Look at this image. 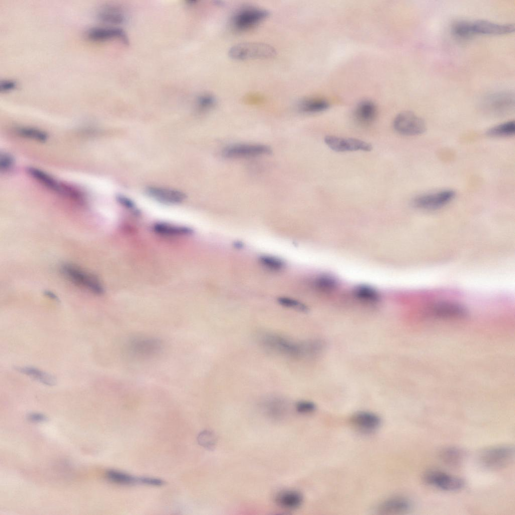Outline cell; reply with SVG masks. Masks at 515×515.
Wrapping results in <instances>:
<instances>
[{
	"label": "cell",
	"instance_id": "obj_17",
	"mask_svg": "<svg viewBox=\"0 0 515 515\" xmlns=\"http://www.w3.org/2000/svg\"><path fill=\"white\" fill-rule=\"evenodd\" d=\"M147 193L152 198L160 202L176 204L183 202L186 195L179 191L164 188L150 187L147 189Z\"/></svg>",
	"mask_w": 515,
	"mask_h": 515
},
{
	"label": "cell",
	"instance_id": "obj_1",
	"mask_svg": "<svg viewBox=\"0 0 515 515\" xmlns=\"http://www.w3.org/2000/svg\"><path fill=\"white\" fill-rule=\"evenodd\" d=\"M260 340L265 348L286 356L298 358L312 354L311 341L297 342L275 333H265Z\"/></svg>",
	"mask_w": 515,
	"mask_h": 515
},
{
	"label": "cell",
	"instance_id": "obj_27",
	"mask_svg": "<svg viewBox=\"0 0 515 515\" xmlns=\"http://www.w3.org/2000/svg\"><path fill=\"white\" fill-rule=\"evenodd\" d=\"M28 171L32 177L46 187L57 192H64L63 187L45 172L34 167L29 168Z\"/></svg>",
	"mask_w": 515,
	"mask_h": 515
},
{
	"label": "cell",
	"instance_id": "obj_6",
	"mask_svg": "<svg viewBox=\"0 0 515 515\" xmlns=\"http://www.w3.org/2000/svg\"><path fill=\"white\" fill-rule=\"evenodd\" d=\"M455 192L451 189L426 193L415 197L412 201L413 206L424 210H434L449 203L455 196Z\"/></svg>",
	"mask_w": 515,
	"mask_h": 515
},
{
	"label": "cell",
	"instance_id": "obj_10",
	"mask_svg": "<svg viewBox=\"0 0 515 515\" xmlns=\"http://www.w3.org/2000/svg\"><path fill=\"white\" fill-rule=\"evenodd\" d=\"M423 480L426 484L445 491H458L464 486L462 479L437 470L426 471Z\"/></svg>",
	"mask_w": 515,
	"mask_h": 515
},
{
	"label": "cell",
	"instance_id": "obj_4",
	"mask_svg": "<svg viewBox=\"0 0 515 515\" xmlns=\"http://www.w3.org/2000/svg\"><path fill=\"white\" fill-rule=\"evenodd\" d=\"M514 449L509 445L490 447L483 450L479 460L482 465L490 469H498L507 466L513 460Z\"/></svg>",
	"mask_w": 515,
	"mask_h": 515
},
{
	"label": "cell",
	"instance_id": "obj_15",
	"mask_svg": "<svg viewBox=\"0 0 515 515\" xmlns=\"http://www.w3.org/2000/svg\"><path fill=\"white\" fill-rule=\"evenodd\" d=\"M351 422L359 431L369 433L379 427L381 420L380 417L374 413L362 411L353 415Z\"/></svg>",
	"mask_w": 515,
	"mask_h": 515
},
{
	"label": "cell",
	"instance_id": "obj_13",
	"mask_svg": "<svg viewBox=\"0 0 515 515\" xmlns=\"http://www.w3.org/2000/svg\"><path fill=\"white\" fill-rule=\"evenodd\" d=\"M473 34L503 35L514 31L513 24H500L487 20H477L471 22Z\"/></svg>",
	"mask_w": 515,
	"mask_h": 515
},
{
	"label": "cell",
	"instance_id": "obj_8",
	"mask_svg": "<svg viewBox=\"0 0 515 515\" xmlns=\"http://www.w3.org/2000/svg\"><path fill=\"white\" fill-rule=\"evenodd\" d=\"M269 14V12L265 9L245 7L235 14L232 19V25L237 31H245L261 23Z\"/></svg>",
	"mask_w": 515,
	"mask_h": 515
},
{
	"label": "cell",
	"instance_id": "obj_40",
	"mask_svg": "<svg viewBox=\"0 0 515 515\" xmlns=\"http://www.w3.org/2000/svg\"><path fill=\"white\" fill-rule=\"evenodd\" d=\"M17 85V82L13 79H4L0 82V91L6 92L15 89Z\"/></svg>",
	"mask_w": 515,
	"mask_h": 515
},
{
	"label": "cell",
	"instance_id": "obj_20",
	"mask_svg": "<svg viewBox=\"0 0 515 515\" xmlns=\"http://www.w3.org/2000/svg\"><path fill=\"white\" fill-rule=\"evenodd\" d=\"M152 230L157 234L169 236H189L194 232L193 229L189 226L163 222L154 223L152 226Z\"/></svg>",
	"mask_w": 515,
	"mask_h": 515
},
{
	"label": "cell",
	"instance_id": "obj_9",
	"mask_svg": "<svg viewBox=\"0 0 515 515\" xmlns=\"http://www.w3.org/2000/svg\"><path fill=\"white\" fill-rule=\"evenodd\" d=\"M271 152V147L265 144L241 143L226 147L222 154L227 158H243L268 155Z\"/></svg>",
	"mask_w": 515,
	"mask_h": 515
},
{
	"label": "cell",
	"instance_id": "obj_24",
	"mask_svg": "<svg viewBox=\"0 0 515 515\" xmlns=\"http://www.w3.org/2000/svg\"><path fill=\"white\" fill-rule=\"evenodd\" d=\"M15 368L18 372L29 376L43 384L53 386L56 383V379L53 376L36 368L16 367Z\"/></svg>",
	"mask_w": 515,
	"mask_h": 515
},
{
	"label": "cell",
	"instance_id": "obj_28",
	"mask_svg": "<svg viewBox=\"0 0 515 515\" xmlns=\"http://www.w3.org/2000/svg\"><path fill=\"white\" fill-rule=\"evenodd\" d=\"M107 478L112 482L122 485L140 484V477L133 476L124 472L115 470L107 471Z\"/></svg>",
	"mask_w": 515,
	"mask_h": 515
},
{
	"label": "cell",
	"instance_id": "obj_5",
	"mask_svg": "<svg viewBox=\"0 0 515 515\" xmlns=\"http://www.w3.org/2000/svg\"><path fill=\"white\" fill-rule=\"evenodd\" d=\"M126 349L133 357L147 359L155 356L161 351L162 343L154 337H136L128 341Z\"/></svg>",
	"mask_w": 515,
	"mask_h": 515
},
{
	"label": "cell",
	"instance_id": "obj_3",
	"mask_svg": "<svg viewBox=\"0 0 515 515\" xmlns=\"http://www.w3.org/2000/svg\"><path fill=\"white\" fill-rule=\"evenodd\" d=\"M63 274L75 285L96 295L104 293V289L99 279L80 267L70 264L61 267Z\"/></svg>",
	"mask_w": 515,
	"mask_h": 515
},
{
	"label": "cell",
	"instance_id": "obj_2",
	"mask_svg": "<svg viewBox=\"0 0 515 515\" xmlns=\"http://www.w3.org/2000/svg\"><path fill=\"white\" fill-rule=\"evenodd\" d=\"M230 57L235 60L266 59L275 56L276 51L269 44L261 42H242L229 50Z\"/></svg>",
	"mask_w": 515,
	"mask_h": 515
},
{
	"label": "cell",
	"instance_id": "obj_37",
	"mask_svg": "<svg viewBox=\"0 0 515 515\" xmlns=\"http://www.w3.org/2000/svg\"><path fill=\"white\" fill-rule=\"evenodd\" d=\"M295 409L297 411L300 413H309L313 412L316 409V405L312 401L301 400L296 403Z\"/></svg>",
	"mask_w": 515,
	"mask_h": 515
},
{
	"label": "cell",
	"instance_id": "obj_11",
	"mask_svg": "<svg viewBox=\"0 0 515 515\" xmlns=\"http://www.w3.org/2000/svg\"><path fill=\"white\" fill-rule=\"evenodd\" d=\"M324 140L329 148L336 152L370 151L372 149L371 144L357 138L327 135Z\"/></svg>",
	"mask_w": 515,
	"mask_h": 515
},
{
	"label": "cell",
	"instance_id": "obj_39",
	"mask_svg": "<svg viewBox=\"0 0 515 515\" xmlns=\"http://www.w3.org/2000/svg\"><path fill=\"white\" fill-rule=\"evenodd\" d=\"M118 202L126 208L136 213L138 210L134 202L130 199H128L123 196H118L117 198Z\"/></svg>",
	"mask_w": 515,
	"mask_h": 515
},
{
	"label": "cell",
	"instance_id": "obj_7",
	"mask_svg": "<svg viewBox=\"0 0 515 515\" xmlns=\"http://www.w3.org/2000/svg\"><path fill=\"white\" fill-rule=\"evenodd\" d=\"M394 130L405 136L418 135L426 130L424 121L410 111H403L395 118L393 124Z\"/></svg>",
	"mask_w": 515,
	"mask_h": 515
},
{
	"label": "cell",
	"instance_id": "obj_14",
	"mask_svg": "<svg viewBox=\"0 0 515 515\" xmlns=\"http://www.w3.org/2000/svg\"><path fill=\"white\" fill-rule=\"evenodd\" d=\"M514 106V98L509 93H500L491 97L485 104V108L491 114L502 115L510 112Z\"/></svg>",
	"mask_w": 515,
	"mask_h": 515
},
{
	"label": "cell",
	"instance_id": "obj_41",
	"mask_svg": "<svg viewBox=\"0 0 515 515\" xmlns=\"http://www.w3.org/2000/svg\"><path fill=\"white\" fill-rule=\"evenodd\" d=\"M140 484L159 486L163 485L164 484V482L158 478L148 477H140Z\"/></svg>",
	"mask_w": 515,
	"mask_h": 515
},
{
	"label": "cell",
	"instance_id": "obj_42",
	"mask_svg": "<svg viewBox=\"0 0 515 515\" xmlns=\"http://www.w3.org/2000/svg\"><path fill=\"white\" fill-rule=\"evenodd\" d=\"M28 418L31 421L40 422L46 420V416L38 412H32L28 415Z\"/></svg>",
	"mask_w": 515,
	"mask_h": 515
},
{
	"label": "cell",
	"instance_id": "obj_18",
	"mask_svg": "<svg viewBox=\"0 0 515 515\" xmlns=\"http://www.w3.org/2000/svg\"><path fill=\"white\" fill-rule=\"evenodd\" d=\"M410 501L405 497L401 496L389 498L378 506V511L383 514H401L409 511L411 507Z\"/></svg>",
	"mask_w": 515,
	"mask_h": 515
},
{
	"label": "cell",
	"instance_id": "obj_19",
	"mask_svg": "<svg viewBox=\"0 0 515 515\" xmlns=\"http://www.w3.org/2000/svg\"><path fill=\"white\" fill-rule=\"evenodd\" d=\"M377 109L375 104L371 101L364 100L360 102L354 111L356 121L363 125L372 123L376 119Z\"/></svg>",
	"mask_w": 515,
	"mask_h": 515
},
{
	"label": "cell",
	"instance_id": "obj_31",
	"mask_svg": "<svg viewBox=\"0 0 515 515\" xmlns=\"http://www.w3.org/2000/svg\"><path fill=\"white\" fill-rule=\"evenodd\" d=\"M259 262L263 267L274 271H281L285 267L283 261L273 256L262 255L260 258Z\"/></svg>",
	"mask_w": 515,
	"mask_h": 515
},
{
	"label": "cell",
	"instance_id": "obj_32",
	"mask_svg": "<svg viewBox=\"0 0 515 515\" xmlns=\"http://www.w3.org/2000/svg\"><path fill=\"white\" fill-rule=\"evenodd\" d=\"M356 297L362 301L373 303L378 300L379 296L376 292L368 287H358L355 292Z\"/></svg>",
	"mask_w": 515,
	"mask_h": 515
},
{
	"label": "cell",
	"instance_id": "obj_23",
	"mask_svg": "<svg viewBox=\"0 0 515 515\" xmlns=\"http://www.w3.org/2000/svg\"><path fill=\"white\" fill-rule=\"evenodd\" d=\"M263 408L266 413L270 417L279 419L282 418L287 412V406L286 402L279 397H271L265 401Z\"/></svg>",
	"mask_w": 515,
	"mask_h": 515
},
{
	"label": "cell",
	"instance_id": "obj_26",
	"mask_svg": "<svg viewBox=\"0 0 515 515\" xmlns=\"http://www.w3.org/2000/svg\"><path fill=\"white\" fill-rule=\"evenodd\" d=\"M328 102L319 98H307L300 104V111L305 113L313 114L323 112L329 108Z\"/></svg>",
	"mask_w": 515,
	"mask_h": 515
},
{
	"label": "cell",
	"instance_id": "obj_34",
	"mask_svg": "<svg viewBox=\"0 0 515 515\" xmlns=\"http://www.w3.org/2000/svg\"><path fill=\"white\" fill-rule=\"evenodd\" d=\"M197 441L200 446L211 450L215 445L216 438L213 432L206 430L202 431L198 435Z\"/></svg>",
	"mask_w": 515,
	"mask_h": 515
},
{
	"label": "cell",
	"instance_id": "obj_25",
	"mask_svg": "<svg viewBox=\"0 0 515 515\" xmlns=\"http://www.w3.org/2000/svg\"><path fill=\"white\" fill-rule=\"evenodd\" d=\"M464 453L460 449L455 447H449L443 449L439 453V458L446 465L456 467L462 462Z\"/></svg>",
	"mask_w": 515,
	"mask_h": 515
},
{
	"label": "cell",
	"instance_id": "obj_16",
	"mask_svg": "<svg viewBox=\"0 0 515 515\" xmlns=\"http://www.w3.org/2000/svg\"><path fill=\"white\" fill-rule=\"evenodd\" d=\"M434 316L441 318H460L466 315V309L461 305L452 302H441L432 308Z\"/></svg>",
	"mask_w": 515,
	"mask_h": 515
},
{
	"label": "cell",
	"instance_id": "obj_30",
	"mask_svg": "<svg viewBox=\"0 0 515 515\" xmlns=\"http://www.w3.org/2000/svg\"><path fill=\"white\" fill-rule=\"evenodd\" d=\"M453 34L461 38H467L473 34L471 29V22L466 21L456 22L452 28Z\"/></svg>",
	"mask_w": 515,
	"mask_h": 515
},
{
	"label": "cell",
	"instance_id": "obj_33",
	"mask_svg": "<svg viewBox=\"0 0 515 515\" xmlns=\"http://www.w3.org/2000/svg\"><path fill=\"white\" fill-rule=\"evenodd\" d=\"M19 135L39 141H45L47 139V134L39 130L34 128L22 127L17 129Z\"/></svg>",
	"mask_w": 515,
	"mask_h": 515
},
{
	"label": "cell",
	"instance_id": "obj_36",
	"mask_svg": "<svg viewBox=\"0 0 515 515\" xmlns=\"http://www.w3.org/2000/svg\"><path fill=\"white\" fill-rule=\"evenodd\" d=\"M216 103L215 97L209 94H204L200 96L197 100V104L199 107L203 110H206L212 108Z\"/></svg>",
	"mask_w": 515,
	"mask_h": 515
},
{
	"label": "cell",
	"instance_id": "obj_38",
	"mask_svg": "<svg viewBox=\"0 0 515 515\" xmlns=\"http://www.w3.org/2000/svg\"><path fill=\"white\" fill-rule=\"evenodd\" d=\"M13 163L12 157L8 154L3 153L0 156V169L1 171H7L9 169Z\"/></svg>",
	"mask_w": 515,
	"mask_h": 515
},
{
	"label": "cell",
	"instance_id": "obj_21",
	"mask_svg": "<svg viewBox=\"0 0 515 515\" xmlns=\"http://www.w3.org/2000/svg\"><path fill=\"white\" fill-rule=\"evenodd\" d=\"M276 501L279 506L283 508L294 509L301 505L303 497L297 491L288 490L279 493L276 496Z\"/></svg>",
	"mask_w": 515,
	"mask_h": 515
},
{
	"label": "cell",
	"instance_id": "obj_29",
	"mask_svg": "<svg viewBox=\"0 0 515 515\" xmlns=\"http://www.w3.org/2000/svg\"><path fill=\"white\" fill-rule=\"evenodd\" d=\"M514 133V121H509L489 128L486 131V135L491 137H506L513 135Z\"/></svg>",
	"mask_w": 515,
	"mask_h": 515
},
{
	"label": "cell",
	"instance_id": "obj_35",
	"mask_svg": "<svg viewBox=\"0 0 515 515\" xmlns=\"http://www.w3.org/2000/svg\"><path fill=\"white\" fill-rule=\"evenodd\" d=\"M277 300L278 303L284 307L303 312L308 311V308L305 304L292 298L280 297L278 298Z\"/></svg>",
	"mask_w": 515,
	"mask_h": 515
},
{
	"label": "cell",
	"instance_id": "obj_12",
	"mask_svg": "<svg viewBox=\"0 0 515 515\" xmlns=\"http://www.w3.org/2000/svg\"><path fill=\"white\" fill-rule=\"evenodd\" d=\"M85 36L89 39L93 41H104L118 39L125 44L129 43L126 32L121 28L116 26L93 27L86 31Z\"/></svg>",
	"mask_w": 515,
	"mask_h": 515
},
{
	"label": "cell",
	"instance_id": "obj_22",
	"mask_svg": "<svg viewBox=\"0 0 515 515\" xmlns=\"http://www.w3.org/2000/svg\"><path fill=\"white\" fill-rule=\"evenodd\" d=\"M98 17L105 23L115 25L123 24L126 20L123 11L114 6L103 7L98 11Z\"/></svg>",
	"mask_w": 515,
	"mask_h": 515
}]
</instances>
